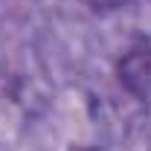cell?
Returning <instances> with one entry per match:
<instances>
[{"instance_id":"7a4b0ae2","label":"cell","mask_w":151,"mask_h":151,"mask_svg":"<svg viewBox=\"0 0 151 151\" xmlns=\"http://www.w3.org/2000/svg\"><path fill=\"white\" fill-rule=\"evenodd\" d=\"M87 9H93V12H116V9H125L131 0H81Z\"/></svg>"},{"instance_id":"6da1fadb","label":"cell","mask_w":151,"mask_h":151,"mask_svg":"<svg viewBox=\"0 0 151 151\" xmlns=\"http://www.w3.org/2000/svg\"><path fill=\"white\" fill-rule=\"evenodd\" d=\"M116 76H119V84L137 102L151 105V44L148 41L134 44L131 50L119 58Z\"/></svg>"}]
</instances>
